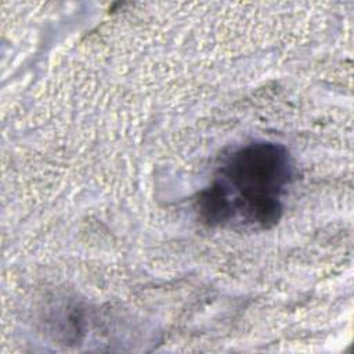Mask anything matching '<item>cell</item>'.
Returning a JSON list of instances; mask_svg holds the SVG:
<instances>
[{"mask_svg":"<svg viewBox=\"0 0 354 354\" xmlns=\"http://www.w3.org/2000/svg\"><path fill=\"white\" fill-rule=\"evenodd\" d=\"M292 177L290 155L282 145H243L223 160L213 183L199 194V213L212 225L271 228L281 218Z\"/></svg>","mask_w":354,"mask_h":354,"instance_id":"cell-1","label":"cell"}]
</instances>
